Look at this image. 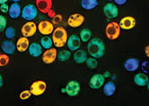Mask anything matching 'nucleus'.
<instances>
[{
  "label": "nucleus",
  "mask_w": 149,
  "mask_h": 106,
  "mask_svg": "<svg viewBox=\"0 0 149 106\" xmlns=\"http://www.w3.org/2000/svg\"><path fill=\"white\" fill-rule=\"evenodd\" d=\"M87 51L91 57L93 58H102L105 53V46L103 41L99 38H94L90 39L87 45Z\"/></svg>",
  "instance_id": "nucleus-1"
},
{
  "label": "nucleus",
  "mask_w": 149,
  "mask_h": 106,
  "mask_svg": "<svg viewBox=\"0 0 149 106\" xmlns=\"http://www.w3.org/2000/svg\"><path fill=\"white\" fill-rule=\"evenodd\" d=\"M52 41H53V45H54L56 47H63L67 44L68 42V32L66 29L60 26V27H57L54 31L52 33Z\"/></svg>",
  "instance_id": "nucleus-2"
},
{
  "label": "nucleus",
  "mask_w": 149,
  "mask_h": 106,
  "mask_svg": "<svg viewBox=\"0 0 149 106\" xmlns=\"http://www.w3.org/2000/svg\"><path fill=\"white\" fill-rule=\"evenodd\" d=\"M120 24L116 22H111L106 25L105 28V34L110 40L118 39L120 35Z\"/></svg>",
  "instance_id": "nucleus-3"
},
{
  "label": "nucleus",
  "mask_w": 149,
  "mask_h": 106,
  "mask_svg": "<svg viewBox=\"0 0 149 106\" xmlns=\"http://www.w3.org/2000/svg\"><path fill=\"white\" fill-rule=\"evenodd\" d=\"M37 15H38V9L35 5L29 4V5H26L22 9L21 16H22L24 20L27 21V22H33L37 17Z\"/></svg>",
  "instance_id": "nucleus-4"
},
{
  "label": "nucleus",
  "mask_w": 149,
  "mask_h": 106,
  "mask_svg": "<svg viewBox=\"0 0 149 106\" xmlns=\"http://www.w3.org/2000/svg\"><path fill=\"white\" fill-rule=\"evenodd\" d=\"M47 89V84L44 80H36L30 87V91L34 96H39L45 93Z\"/></svg>",
  "instance_id": "nucleus-5"
},
{
  "label": "nucleus",
  "mask_w": 149,
  "mask_h": 106,
  "mask_svg": "<svg viewBox=\"0 0 149 106\" xmlns=\"http://www.w3.org/2000/svg\"><path fill=\"white\" fill-rule=\"evenodd\" d=\"M37 29H38V27L35 23L27 22L25 24L23 25L22 29H21V33H22L23 37L30 38L35 35Z\"/></svg>",
  "instance_id": "nucleus-6"
},
{
  "label": "nucleus",
  "mask_w": 149,
  "mask_h": 106,
  "mask_svg": "<svg viewBox=\"0 0 149 106\" xmlns=\"http://www.w3.org/2000/svg\"><path fill=\"white\" fill-rule=\"evenodd\" d=\"M37 27H38L39 32L43 36H49L52 34L53 31L55 29L54 24L51 22H49V21H41L39 23V25H37Z\"/></svg>",
  "instance_id": "nucleus-7"
},
{
  "label": "nucleus",
  "mask_w": 149,
  "mask_h": 106,
  "mask_svg": "<svg viewBox=\"0 0 149 106\" xmlns=\"http://www.w3.org/2000/svg\"><path fill=\"white\" fill-rule=\"evenodd\" d=\"M81 86L78 81L77 80H70L65 88V92L68 94L69 96H77L80 93Z\"/></svg>",
  "instance_id": "nucleus-8"
},
{
  "label": "nucleus",
  "mask_w": 149,
  "mask_h": 106,
  "mask_svg": "<svg viewBox=\"0 0 149 106\" xmlns=\"http://www.w3.org/2000/svg\"><path fill=\"white\" fill-rule=\"evenodd\" d=\"M57 57H58V51L56 48H53V47L48 50H45V52L41 55L42 62H43L45 64H51V63L55 62Z\"/></svg>",
  "instance_id": "nucleus-9"
},
{
  "label": "nucleus",
  "mask_w": 149,
  "mask_h": 106,
  "mask_svg": "<svg viewBox=\"0 0 149 106\" xmlns=\"http://www.w3.org/2000/svg\"><path fill=\"white\" fill-rule=\"evenodd\" d=\"M103 14L108 19H114L119 15V9L115 4L107 3L103 6Z\"/></svg>",
  "instance_id": "nucleus-10"
},
{
  "label": "nucleus",
  "mask_w": 149,
  "mask_h": 106,
  "mask_svg": "<svg viewBox=\"0 0 149 106\" xmlns=\"http://www.w3.org/2000/svg\"><path fill=\"white\" fill-rule=\"evenodd\" d=\"M104 81H105V78L102 74L101 73L94 74L89 80V87L92 89H99L103 86Z\"/></svg>",
  "instance_id": "nucleus-11"
},
{
  "label": "nucleus",
  "mask_w": 149,
  "mask_h": 106,
  "mask_svg": "<svg viewBox=\"0 0 149 106\" xmlns=\"http://www.w3.org/2000/svg\"><path fill=\"white\" fill-rule=\"evenodd\" d=\"M52 0H35V5L41 14H48L52 9Z\"/></svg>",
  "instance_id": "nucleus-12"
},
{
  "label": "nucleus",
  "mask_w": 149,
  "mask_h": 106,
  "mask_svg": "<svg viewBox=\"0 0 149 106\" xmlns=\"http://www.w3.org/2000/svg\"><path fill=\"white\" fill-rule=\"evenodd\" d=\"M84 23V16L81 14H73L68 19V24L71 28H78Z\"/></svg>",
  "instance_id": "nucleus-13"
},
{
  "label": "nucleus",
  "mask_w": 149,
  "mask_h": 106,
  "mask_svg": "<svg viewBox=\"0 0 149 106\" xmlns=\"http://www.w3.org/2000/svg\"><path fill=\"white\" fill-rule=\"evenodd\" d=\"M136 23V19L133 16H125L120 20L119 24H120V29H125V30H129V29L135 28Z\"/></svg>",
  "instance_id": "nucleus-14"
},
{
  "label": "nucleus",
  "mask_w": 149,
  "mask_h": 106,
  "mask_svg": "<svg viewBox=\"0 0 149 106\" xmlns=\"http://www.w3.org/2000/svg\"><path fill=\"white\" fill-rule=\"evenodd\" d=\"M68 47L70 51L76 52L77 50H78L80 48L81 46V39L77 35H71L70 37H68Z\"/></svg>",
  "instance_id": "nucleus-15"
},
{
  "label": "nucleus",
  "mask_w": 149,
  "mask_h": 106,
  "mask_svg": "<svg viewBox=\"0 0 149 106\" xmlns=\"http://www.w3.org/2000/svg\"><path fill=\"white\" fill-rule=\"evenodd\" d=\"M1 48H2V51H3L4 54H6L7 55H12L15 53L16 45L14 43L13 40L6 39V40L3 41Z\"/></svg>",
  "instance_id": "nucleus-16"
},
{
  "label": "nucleus",
  "mask_w": 149,
  "mask_h": 106,
  "mask_svg": "<svg viewBox=\"0 0 149 106\" xmlns=\"http://www.w3.org/2000/svg\"><path fill=\"white\" fill-rule=\"evenodd\" d=\"M124 68L127 71L133 72L139 68V61L136 58H129L124 62Z\"/></svg>",
  "instance_id": "nucleus-17"
},
{
  "label": "nucleus",
  "mask_w": 149,
  "mask_h": 106,
  "mask_svg": "<svg viewBox=\"0 0 149 106\" xmlns=\"http://www.w3.org/2000/svg\"><path fill=\"white\" fill-rule=\"evenodd\" d=\"M28 51H29L30 55L34 58H37V57L42 55V54H43V52H42V47L40 46V44L36 43V42H33V43L30 44Z\"/></svg>",
  "instance_id": "nucleus-18"
},
{
  "label": "nucleus",
  "mask_w": 149,
  "mask_h": 106,
  "mask_svg": "<svg viewBox=\"0 0 149 106\" xmlns=\"http://www.w3.org/2000/svg\"><path fill=\"white\" fill-rule=\"evenodd\" d=\"M135 84L138 87H145L147 85L148 81H149V78L147 76V74L141 72V73H137L134 76L133 79Z\"/></svg>",
  "instance_id": "nucleus-19"
},
{
  "label": "nucleus",
  "mask_w": 149,
  "mask_h": 106,
  "mask_svg": "<svg viewBox=\"0 0 149 106\" xmlns=\"http://www.w3.org/2000/svg\"><path fill=\"white\" fill-rule=\"evenodd\" d=\"M21 14H22V8H21L20 5L18 3H13L9 6L8 14H9L10 18L17 19L21 15Z\"/></svg>",
  "instance_id": "nucleus-20"
},
{
  "label": "nucleus",
  "mask_w": 149,
  "mask_h": 106,
  "mask_svg": "<svg viewBox=\"0 0 149 106\" xmlns=\"http://www.w3.org/2000/svg\"><path fill=\"white\" fill-rule=\"evenodd\" d=\"M15 45H16L17 51H19L21 53H24L29 48L30 42H29V39L27 38H25V37H21V38H18V40H17Z\"/></svg>",
  "instance_id": "nucleus-21"
},
{
  "label": "nucleus",
  "mask_w": 149,
  "mask_h": 106,
  "mask_svg": "<svg viewBox=\"0 0 149 106\" xmlns=\"http://www.w3.org/2000/svg\"><path fill=\"white\" fill-rule=\"evenodd\" d=\"M87 53L84 50H81L78 49L74 52V61L76 62L78 64H82V63H84L87 60Z\"/></svg>",
  "instance_id": "nucleus-22"
},
{
  "label": "nucleus",
  "mask_w": 149,
  "mask_h": 106,
  "mask_svg": "<svg viewBox=\"0 0 149 106\" xmlns=\"http://www.w3.org/2000/svg\"><path fill=\"white\" fill-rule=\"evenodd\" d=\"M116 91V85L113 81H108L103 85V94L106 96H111Z\"/></svg>",
  "instance_id": "nucleus-23"
},
{
  "label": "nucleus",
  "mask_w": 149,
  "mask_h": 106,
  "mask_svg": "<svg viewBox=\"0 0 149 106\" xmlns=\"http://www.w3.org/2000/svg\"><path fill=\"white\" fill-rule=\"evenodd\" d=\"M98 5V0H81V6L84 10H93Z\"/></svg>",
  "instance_id": "nucleus-24"
},
{
  "label": "nucleus",
  "mask_w": 149,
  "mask_h": 106,
  "mask_svg": "<svg viewBox=\"0 0 149 106\" xmlns=\"http://www.w3.org/2000/svg\"><path fill=\"white\" fill-rule=\"evenodd\" d=\"M40 46L42 47V48H44L45 50H48L49 48L52 47L53 46V41L52 38L49 36H44L42 37L40 39Z\"/></svg>",
  "instance_id": "nucleus-25"
},
{
  "label": "nucleus",
  "mask_w": 149,
  "mask_h": 106,
  "mask_svg": "<svg viewBox=\"0 0 149 106\" xmlns=\"http://www.w3.org/2000/svg\"><path fill=\"white\" fill-rule=\"evenodd\" d=\"M71 57V51L70 50H65L63 49L59 52H58V59L60 62H66L69 60Z\"/></svg>",
  "instance_id": "nucleus-26"
},
{
  "label": "nucleus",
  "mask_w": 149,
  "mask_h": 106,
  "mask_svg": "<svg viewBox=\"0 0 149 106\" xmlns=\"http://www.w3.org/2000/svg\"><path fill=\"white\" fill-rule=\"evenodd\" d=\"M91 37H92V33H91V30L89 29H83L81 31H80V39L81 41L83 42H89L90 39H91Z\"/></svg>",
  "instance_id": "nucleus-27"
},
{
  "label": "nucleus",
  "mask_w": 149,
  "mask_h": 106,
  "mask_svg": "<svg viewBox=\"0 0 149 106\" xmlns=\"http://www.w3.org/2000/svg\"><path fill=\"white\" fill-rule=\"evenodd\" d=\"M86 64L90 69H96L98 66V61L96 58L90 57V58H87V60L86 62Z\"/></svg>",
  "instance_id": "nucleus-28"
},
{
  "label": "nucleus",
  "mask_w": 149,
  "mask_h": 106,
  "mask_svg": "<svg viewBox=\"0 0 149 106\" xmlns=\"http://www.w3.org/2000/svg\"><path fill=\"white\" fill-rule=\"evenodd\" d=\"M5 35L7 39H13L15 37V29L14 27H7L5 30Z\"/></svg>",
  "instance_id": "nucleus-29"
},
{
  "label": "nucleus",
  "mask_w": 149,
  "mask_h": 106,
  "mask_svg": "<svg viewBox=\"0 0 149 106\" xmlns=\"http://www.w3.org/2000/svg\"><path fill=\"white\" fill-rule=\"evenodd\" d=\"M10 62V57L9 55H6V54H2L0 55V67H4L6 66Z\"/></svg>",
  "instance_id": "nucleus-30"
},
{
  "label": "nucleus",
  "mask_w": 149,
  "mask_h": 106,
  "mask_svg": "<svg viewBox=\"0 0 149 106\" xmlns=\"http://www.w3.org/2000/svg\"><path fill=\"white\" fill-rule=\"evenodd\" d=\"M31 91L30 90H24V91H22L20 93V94H19V98L21 99V100H23V101H24V100H28L31 96Z\"/></svg>",
  "instance_id": "nucleus-31"
},
{
  "label": "nucleus",
  "mask_w": 149,
  "mask_h": 106,
  "mask_svg": "<svg viewBox=\"0 0 149 106\" xmlns=\"http://www.w3.org/2000/svg\"><path fill=\"white\" fill-rule=\"evenodd\" d=\"M6 24H7V21L5 16L0 14V32L6 30Z\"/></svg>",
  "instance_id": "nucleus-32"
},
{
  "label": "nucleus",
  "mask_w": 149,
  "mask_h": 106,
  "mask_svg": "<svg viewBox=\"0 0 149 106\" xmlns=\"http://www.w3.org/2000/svg\"><path fill=\"white\" fill-rule=\"evenodd\" d=\"M141 69L146 74H149V61H143L141 63Z\"/></svg>",
  "instance_id": "nucleus-33"
},
{
  "label": "nucleus",
  "mask_w": 149,
  "mask_h": 106,
  "mask_svg": "<svg viewBox=\"0 0 149 106\" xmlns=\"http://www.w3.org/2000/svg\"><path fill=\"white\" fill-rule=\"evenodd\" d=\"M62 21V15L60 14H56V16L53 18V21H52V23L54 25H58L60 23V22Z\"/></svg>",
  "instance_id": "nucleus-34"
},
{
  "label": "nucleus",
  "mask_w": 149,
  "mask_h": 106,
  "mask_svg": "<svg viewBox=\"0 0 149 106\" xmlns=\"http://www.w3.org/2000/svg\"><path fill=\"white\" fill-rule=\"evenodd\" d=\"M0 11H1L3 14H6L9 11V5L6 3L3 5H0Z\"/></svg>",
  "instance_id": "nucleus-35"
},
{
  "label": "nucleus",
  "mask_w": 149,
  "mask_h": 106,
  "mask_svg": "<svg viewBox=\"0 0 149 106\" xmlns=\"http://www.w3.org/2000/svg\"><path fill=\"white\" fill-rule=\"evenodd\" d=\"M113 1L117 5H123L127 3V0H113Z\"/></svg>",
  "instance_id": "nucleus-36"
},
{
  "label": "nucleus",
  "mask_w": 149,
  "mask_h": 106,
  "mask_svg": "<svg viewBox=\"0 0 149 106\" xmlns=\"http://www.w3.org/2000/svg\"><path fill=\"white\" fill-rule=\"evenodd\" d=\"M47 14H48V16H49V17H50V18H52V19H53V18H54V17L56 16V14H56V12L54 11V10H52V9H51L50 11H49Z\"/></svg>",
  "instance_id": "nucleus-37"
},
{
  "label": "nucleus",
  "mask_w": 149,
  "mask_h": 106,
  "mask_svg": "<svg viewBox=\"0 0 149 106\" xmlns=\"http://www.w3.org/2000/svg\"><path fill=\"white\" fill-rule=\"evenodd\" d=\"M145 53H146V55L149 58V45L145 48Z\"/></svg>",
  "instance_id": "nucleus-38"
},
{
  "label": "nucleus",
  "mask_w": 149,
  "mask_h": 106,
  "mask_svg": "<svg viewBox=\"0 0 149 106\" xmlns=\"http://www.w3.org/2000/svg\"><path fill=\"white\" fill-rule=\"evenodd\" d=\"M2 86H3V78L1 74H0V88H2Z\"/></svg>",
  "instance_id": "nucleus-39"
},
{
  "label": "nucleus",
  "mask_w": 149,
  "mask_h": 106,
  "mask_svg": "<svg viewBox=\"0 0 149 106\" xmlns=\"http://www.w3.org/2000/svg\"><path fill=\"white\" fill-rule=\"evenodd\" d=\"M8 0H0V5H3V4H6Z\"/></svg>",
  "instance_id": "nucleus-40"
},
{
  "label": "nucleus",
  "mask_w": 149,
  "mask_h": 106,
  "mask_svg": "<svg viewBox=\"0 0 149 106\" xmlns=\"http://www.w3.org/2000/svg\"><path fill=\"white\" fill-rule=\"evenodd\" d=\"M12 1H13L14 3H18V2L21 1V0H12Z\"/></svg>",
  "instance_id": "nucleus-41"
},
{
  "label": "nucleus",
  "mask_w": 149,
  "mask_h": 106,
  "mask_svg": "<svg viewBox=\"0 0 149 106\" xmlns=\"http://www.w3.org/2000/svg\"><path fill=\"white\" fill-rule=\"evenodd\" d=\"M146 86H147V89H148V91H149V81H148V83H147Z\"/></svg>",
  "instance_id": "nucleus-42"
}]
</instances>
